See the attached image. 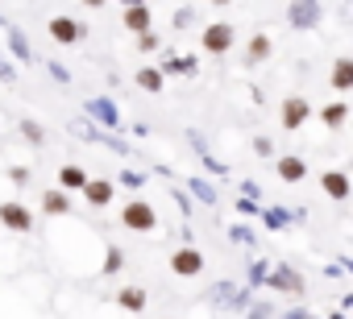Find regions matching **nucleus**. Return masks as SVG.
<instances>
[{
	"label": "nucleus",
	"instance_id": "obj_1",
	"mask_svg": "<svg viewBox=\"0 0 353 319\" xmlns=\"http://www.w3.org/2000/svg\"><path fill=\"white\" fill-rule=\"evenodd\" d=\"M283 17H287V25H291V30L312 34V30H320V25H324V5H320V0H291Z\"/></svg>",
	"mask_w": 353,
	"mask_h": 319
},
{
	"label": "nucleus",
	"instance_id": "obj_2",
	"mask_svg": "<svg viewBox=\"0 0 353 319\" xmlns=\"http://www.w3.org/2000/svg\"><path fill=\"white\" fill-rule=\"evenodd\" d=\"M233 46H237V30H233V21H212V25L200 30V50H204V54L221 58V54H229Z\"/></svg>",
	"mask_w": 353,
	"mask_h": 319
},
{
	"label": "nucleus",
	"instance_id": "obj_3",
	"mask_svg": "<svg viewBox=\"0 0 353 319\" xmlns=\"http://www.w3.org/2000/svg\"><path fill=\"white\" fill-rule=\"evenodd\" d=\"M121 224H125L129 232H154V228H158V212H154L150 199H129V204L121 208Z\"/></svg>",
	"mask_w": 353,
	"mask_h": 319
},
{
	"label": "nucleus",
	"instance_id": "obj_4",
	"mask_svg": "<svg viewBox=\"0 0 353 319\" xmlns=\"http://www.w3.org/2000/svg\"><path fill=\"white\" fill-rule=\"evenodd\" d=\"M83 112H88V120H96L104 133H117V129H121V108H117V100H108V96L83 100Z\"/></svg>",
	"mask_w": 353,
	"mask_h": 319
},
{
	"label": "nucleus",
	"instance_id": "obj_5",
	"mask_svg": "<svg viewBox=\"0 0 353 319\" xmlns=\"http://www.w3.org/2000/svg\"><path fill=\"white\" fill-rule=\"evenodd\" d=\"M204 265H208V261H204V253H200L196 245H179V249L170 253V274H174V278H200Z\"/></svg>",
	"mask_w": 353,
	"mask_h": 319
},
{
	"label": "nucleus",
	"instance_id": "obj_6",
	"mask_svg": "<svg viewBox=\"0 0 353 319\" xmlns=\"http://www.w3.org/2000/svg\"><path fill=\"white\" fill-rule=\"evenodd\" d=\"M46 34H50V42H59V46H79L88 30H83L75 17L59 13V17H50V21H46Z\"/></svg>",
	"mask_w": 353,
	"mask_h": 319
},
{
	"label": "nucleus",
	"instance_id": "obj_7",
	"mask_svg": "<svg viewBox=\"0 0 353 319\" xmlns=\"http://www.w3.org/2000/svg\"><path fill=\"white\" fill-rule=\"evenodd\" d=\"M0 228H9V232H30V228H34V212H30L26 204H17V199L0 204Z\"/></svg>",
	"mask_w": 353,
	"mask_h": 319
},
{
	"label": "nucleus",
	"instance_id": "obj_8",
	"mask_svg": "<svg viewBox=\"0 0 353 319\" xmlns=\"http://www.w3.org/2000/svg\"><path fill=\"white\" fill-rule=\"evenodd\" d=\"M312 116V104L303 100V96H287L283 100V112H279V120H283V129L287 133H295V129H303V120Z\"/></svg>",
	"mask_w": 353,
	"mask_h": 319
},
{
	"label": "nucleus",
	"instance_id": "obj_9",
	"mask_svg": "<svg viewBox=\"0 0 353 319\" xmlns=\"http://www.w3.org/2000/svg\"><path fill=\"white\" fill-rule=\"evenodd\" d=\"M320 191H324L328 199L345 204V199L353 195V183H349V175H345V170H324V175H320Z\"/></svg>",
	"mask_w": 353,
	"mask_h": 319
},
{
	"label": "nucleus",
	"instance_id": "obj_10",
	"mask_svg": "<svg viewBox=\"0 0 353 319\" xmlns=\"http://www.w3.org/2000/svg\"><path fill=\"white\" fill-rule=\"evenodd\" d=\"M274 175H279L283 183H291V187H295V183H303V179H307V162H303L299 153H283L279 162H274Z\"/></svg>",
	"mask_w": 353,
	"mask_h": 319
},
{
	"label": "nucleus",
	"instance_id": "obj_11",
	"mask_svg": "<svg viewBox=\"0 0 353 319\" xmlns=\"http://www.w3.org/2000/svg\"><path fill=\"white\" fill-rule=\"evenodd\" d=\"M266 286H270V290H283V294H303V278H299L291 265H274L270 278H266Z\"/></svg>",
	"mask_w": 353,
	"mask_h": 319
},
{
	"label": "nucleus",
	"instance_id": "obj_12",
	"mask_svg": "<svg viewBox=\"0 0 353 319\" xmlns=\"http://www.w3.org/2000/svg\"><path fill=\"white\" fill-rule=\"evenodd\" d=\"M112 195H117V183H108V179H88V187H83V199L92 208H108Z\"/></svg>",
	"mask_w": 353,
	"mask_h": 319
},
{
	"label": "nucleus",
	"instance_id": "obj_13",
	"mask_svg": "<svg viewBox=\"0 0 353 319\" xmlns=\"http://www.w3.org/2000/svg\"><path fill=\"white\" fill-rule=\"evenodd\" d=\"M121 21L129 34H145L154 25V13H150V5H133V9H121Z\"/></svg>",
	"mask_w": 353,
	"mask_h": 319
},
{
	"label": "nucleus",
	"instance_id": "obj_14",
	"mask_svg": "<svg viewBox=\"0 0 353 319\" xmlns=\"http://www.w3.org/2000/svg\"><path fill=\"white\" fill-rule=\"evenodd\" d=\"M328 83H332V91H353V58H349V54L332 58V75H328Z\"/></svg>",
	"mask_w": 353,
	"mask_h": 319
},
{
	"label": "nucleus",
	"instance_id": "obj_15",
	"mask_svg": "<svg viewBox=\"0 0 353 319\" xmlns=\"http://www.w3.org/2000/svg\"><path fill=\"white\" fill-rule=\"evenodd\" d=\"M133 83H137L141 91L158 96V91L166 87V75H162V67H137V71H133Z\"/></svg>",
	"mask_w": 353,
	"mask_h": 319
},
{
	"label": "nucleus",
	"instance_id": "obj_16",
	"mask_svg": "<svg viewBox=\"0 0 353 319\" xmlns=\"http://www.w3.org/2000/svg\"><path fill=\"white\" fill-rule=\"evenodd\" d=\"M316 116H320V124H324V129H332V133H336V129H345V120H349V104H345V100H332V104H324Z\"/></svg>",
	"mask_w": 353,
	"mask_h": 319
},
{
	"label": "nucleus",
	"instance_id": "obj_17",
	"mask_svg": "<svg viewBox=\"0 0 353 319\" xmlns=\"http://www.w3.org/2000/svg\"><path fill=\"white\" fill-rule=\"evenodd\" d=\"M42 212H46V216H67V212H71V191H63V187L42 191Z\"/></svg>",
	"mask_w": 353,
	"mask_h": 319
},
{
	"label": "nucleus",
	"instance_id": "obj_18",
	"mask_svg": "<svg viewBox=\"0 0 353 319\" xmlns=\"http://www.w3.org/2000/svg\"><path fill=\"white\" fill-rule=\"evenodd\" d=\"M88 179H92V175H88L83 166H75V162L59 166V187H63V191H83V187H88Z\"/></svg>",
	"mask_w": 353,
	"mask_h": 319
},
{
	"label": "nucleus",
	"instance_id": "obj_19",
	"mask_svg": "<svg viewBox=\"0 0 353 319\" xmlns=\"http://www.w3.org/2000/svg\"><path fill=\"white\" fill-rule=\"evenodd\" d=\"M0 25H5V34H9V50H13V58H17V63H34V46L26 42V34L13 30L9 21H0Z\"/></svg>",
	"mask_w": 353,
	"mask_h": 319
},
{
	"label": "nucleus",
	"instance_id": "obj_20",
	"mask_svg": "<svg viewBox=\"0 0 353 319\" xmlns=\"http://www.w3.org/2000/svg\"><path fill=\"white\" fill-rule=\"evenodd\" d=\"M145 302H150V294L141 290V286H121L117 290V307H125V311H145Z\"/></svg>",
	"mask_w": 353,
	"mask_h": 319
},
{
	"label": "nucleus",
	"instance_id": "obj_21",
	"mask_svg": "<svg viewBox=\"0 0 353 319\" xmlns=\"http://www.w3.org/2000/svg\"><path fill=\"white\" fill-rule=\"evenodd\" d=\"M196 58L192 54H166L162 58V75H196Z\"/></svg>",
	"mask_w": 353,
	"mask_h": 319
},
{
	"label": "nucleus",
	"instance_id": "obj_22",
	"mask_svg": "<svg viewBox=\"0 0 353 319\" xmlns=\"http://www.w3.org/2000/svg\"><path fill=\"white\" fill-rule=\"evenodd\" d=\"M270 50H274V46H270V38H266V34H254V38H250V46H245V63H250V67H258V63H266V58H270Z\"/></svg>",
	"mask_w": 353,
	"mask_h": 319
},
{
	"label": "nucleus",
	"instance_id": "obj_23",
	"mask_svg": "<svg viewBox=\"0 0 353 319\" xmlns=\"http://www.w3.org/2000/svg\"><path fill=\"white\" fill-rule=\"evenodd\" d=\"M262 224H266L270 232H283V228L291 224V212H283V208H262Z\"/></svg>",
	"mask_w": 353,
	"mask_h": 319
},
{
	"label": "nucleus",
	"instance_id": "obj_24",
	"mask_svg": "<svg viewBox=\"0 0 353 319\" xmlns=\"http://www.w3.org/2000/svg\"><path fill=\"white\" fill-rule=\"evenodd\" d=\"M188 191H192L204 208H212V204H216V187H212V183H204V179H192V183H188Z\"/></svg>",
	"mask_w": 353,
	"mask_h": 319
},
{
	"label": "nucleus",
	"instance_id": "obj_25",
	"mask_svg": "<svg viewBox=\"0 0 353 319\" xmlns=\"http://www.w3.org/2000/svg\"><path fill=\"white\" fill-rule=\"evenodd\" d=\"M121 265H125V253H121L117 245H108V253H104V270H100V274H121Z\"/></svg>",
	"mask_w": 353,
	"mask_h": 319
},
{
	"label": "nucleus",
	"instance_id": "obj_26",
	"mask_svg": "<svg viewBox=\"0 0 353 319\" xmlns=\"http://www.w3.org/2000/svg\"><path fill=\"white\" fill-rule=\"evenodd\" d=\"M21 133H26L34 145H46V129H42L38 120H21Z\"/></svg>",
	"mask_w": 353,
	"mask_h": 319
},
{
	"label": "nucleus",
	"instance_id": "obj_27",
	"mask_svg": "<svg viewBox=\"0 0 353 319\" xmlns=\"http://www.w3.org/2000/svg\"><path fill=\"white\" fill-rule=\"evenodd\" d=\"M266 278H270V265L266 261H254L250 265V286H266Z\"/></svg>",
	"mask_w": 353,
	"mask_h": 319
},
{
	"label": "nucleus",
	"instance_id": "obj_28",
	"mask_svg": "<svg viewBox=\"0 0 353 319\" xmlns=\"http://www.w3.org/2000/svg\"><path fill=\"white\" fill-rule=\"evenodd\" d=\"M137 50H141V54H154V50H158V34H154V30L137 34Z\"/></svg>",
	"mask_w": 353,
	"mask_h": 319
},
{
	"label": "nucleus",
	"instance_id": "obj_29",
	"mask_svg": "<svg viewBox=\"0 0 353 319\" xmlns=\"http://www.w3.org/2000/svg\"><path fill=\"white\" fill-rule=\"evenodd\" d=\"M121 187L137 191V187H145V175H141V170H125V175H121Z\"/></svg>",
	"mask_w": 353,
	"mask_h": 319
},
{
	"label": "nucleus",
	"instance_id": "obj_30",
	"mask_svg": "<svg viewBox=\"0 0 353 319\" xmlns=\"http://www.w3.org/2000/svg\"><path fill=\"white\" fill-rule=\"evenodd\" d=\"M229 241H237V245H254V232H250L245 224H233V228H229Z\"/></svg>",
	"mask_w": 353,
	"mask_h": 319
},
{
	"label": "nucleus",
	"instance_id": "obj_31",
	"mask_svg": "<svg viewBox=\"0 0 353 319\" xmlns=\"http://www.w3.org/2000/svg\"><path fill=\"white\" fill-rule=\"evenodd\" d=\"M196 25V9H179L174 13V30H192Z\"/></svg>",
	"mask_w": 353,
	"mask_h": 319
},
{
	"label": "nucleus",
	"instance_id": "obj_32",
	"mask_svg": "<svg viewBox=\"0 0 353 319\" xmlns=\"http://www.w3.org/2000/svg\"><path fill=\"white\" fill-rule=\"evenodd\" d=\"M254 153L258 157H274V141L270 137H254Z\"/></svg>",
	"mask_w": 353,
	"mask_h": 319
},
{
	"label": "nucleus",
	"instance_id": "obj_33",
	"mask_svg": "<svg viewBox=\"0 0 353 319\" xmlns=\"http://www.w3.org/2000/svg\"><path fill=\"white\" fill-rule=\"evenodd\" d=\"M233 208H237V212H241V216H262V208H258V204H254V199H250V195H241V199H237V204H233Z\"/></svg>",
	"mask_w": 353,
	"mask_h": 319
},
{
	"label": "nucleus",
	"instance_id": "obj_34",
	"mask_svg": "<svg viewBox=\"0 0 353 319\" xmlns=\"http://www.w3.org/2000/svg\"><path fill=\"white\" fill-rule=\"evenodd\" d=\"M13 79H17V67H13L5 54H0V83H13Z\"/></svg>",
	"mask_w": 353,
	"mask_h": 319
},
{
	"label": "nucleus",
	"instance_id": "obj_35",
	"mask_svg": "<svg viewBox=\"0 0 353 319\" xmlns=\"http://www.w3.org/2000/svg\"><path fill=\"white\" fill-rule=\"evenodd\" d=\"M46 67H50L54 83H71V75H67V67H63V63H46Z\"/></svg>",
	"mask_w": 353,
	"mask_h": 319
},
{
	"label": "nucleus",
	"instance_id": "obj_36",
	"mask_svg": "<svg viewBox=\"0 0 353 319\" xmlns=\"http://www.w3.org/2000/svg\"><path fill=\"white\" fill-rule=\"evenodd\" d=\"M9 183L26 187V183H30V170H26V166H13V170H9Z\"/></svg>",
	"mask_w": 353,
	"mask_h": 319
},
{
	"label": "nucleus",
	"instance_id": "obj_37",
	"mask_svg": "<svg viewBox=\"0 0 353 319\" xmlns=\"http://www.w3.org/2000/svg\"><path fill=\"white\" fill-rule=\"evenodd\" d=\"M174 204H179V208H183V216H192V199H188L183 191H174Z\"/></svg>",
	"mask_w": 353,
	"mask_h": 319
},
{
	"label": "nucleus",
	"instance_id": "obj_38",
	"mask_svg": "<svg viewBox=\"0 0 353 319\" xmlns=\"http://www.w3.org/2000/svg\"><path fill=\"white\" fill-rule=\"evenodd\" d=\"M287 319H312V311H303V307H295V311H287Z\"/></svg>",
	"mask_w": 353,
	"mask_h": 319
},
{
	"label": "nucleus",
	"instance_id": "obj_39",
	"mask_svg": "<svg viewBox=\"0 0 353 319\" xmlns=\"http://www.w3.org/2000/svg\"><path fill=\"white\" fill-rule=\"evenodd\" d=\"M79 5H83V9H104L108 0H79Z\"/></svg>",
	"mask_w": 353,
	"mask_h": 319
},
{
	"label": "nucleus",
	"instance_id": "obj_40",
	"mask_svg": "<svg viewBox=\"0 0 353 319\" xmlns=\"http://www.w3.org/2000/svg\"><path fill=\"white\" fill-rule=\"evenodd\" d=\"M117 5L121 9H133V5H145V0H117Z\"/></svg>",
	"mask_w": 353,
	"mask_h": 319
},
{
	"label": "nucleus",
	"instance_id": "obj_41",
	"mask_svg": "<svg viewBox=\"0 0 353 319\" xmlns=\"http://www.w3.org/2000/svg\"><path fill=\"white\" fill-rule=\"evenodd\" d=\"M341 265H345V270H349V274H353V257H341Z\"/></svg>",
	"mask_w": 353,
	"mask_h": 319
},
{
	"label": "nucleus",
	"instance_id": "obj_42",
	"mask_svg": "<svg viewBox=\"0 0 353 319\" xmlns=\"http://www.w3.org/2000/svg\"><path fill=\"white\" fill-rule=\"evenodd\" d=\"M212 5H216V9H229V5H233V0H212Z\"/></svg>",
	"mask_w": 353,
	"mask_h": 319
},
{
	"label": "nucleus",
	"instance_id": "obj_43",
	"mask_svg": "<svg viewBox=\"0 0 353 319\" xmlns=\"http://www.w3.org/2000/svg\"><path fill=\"white\" fill-rule=\"evenodd\" d=\"M328 319H345V315H341V311H336V315H328Z\"/></svg>",
	"mask_w": 353,
	"mask_h": 319
},
{
	"label": "nucleus",
	"instance_id": "obj_44",
	"mask_svg": "<svg viewBox=\"0 0 353 319\" xmlns=\"http://www.w3.org/2000/svg\"><path fill=\"white\" fill-rule=\"evenodd\" d=\"M345 5H353V0H345Z\"/></svg>",
	"mask_w": 353,
	"mask_h": 319
}]
</instances>
